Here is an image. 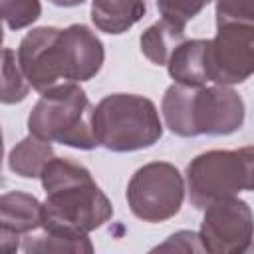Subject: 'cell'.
Masks as SVG:
<instances>
[{
    "mask_svg": "<svg viewBox=\"0 0 254 254\" xmlns=\"http://www.w3.org/2000/svg\"><path fill=\"white\" fill-rule=\"evenodd\" d=\"M40 179L46 190L40 228L67 238H83L113 216L111 200L83 165L52 157Z\"/></svg>",
    "mask_w": 254,
    "mask_h": 254,
    "instance_id": "2",
    "label": "cell"
},
{
    "mask_svg": "<svg viewBox=\"0 0 254 254\" xmlns=\"http://www.w3.org/2000/svg\"><path fill=\"white\" fill-rule=\"evenodd\" d=\"M175 83L200 87L206 77V40H185L165 64Z\"/></svg>",
    "mask_w": 254,
    "mask_h": 254,
    "instance_id": "10",
    "label": "cell"
},
{
    "mask_svg": "<svg viewBox=\"0 0 254 254\" xmlns=\"http://www.w3.org/2000/svg\"><path fill=\"white\" fill-rule=\"evenodd\" d=\"M171 248H175V250H196L198 252V250H202V244L198 240V234L185 230V232H177V234L169 236V240L159 246V250H171Z\"/></svg>",
    "mask_w": 254,
    "mask_h": 254,
    "instance_id": "20",
    "label": "cell"
},
{
    "mask_svg": "<svg viewBox=\"0 0 254 254\" xmlns=\"http://www.w3.org/2000/svg\"><path fill=\"white\" fill-rule=\"evenodd\" d=\"M204 210L198 240L212 254H242L252 244V208L238 196L210 202Z\"/></svg>",
    "mask_w": 254,
    "mask_h": 254,
    "instance_id": "9",
    "label": "cell"
},
{
    "mask_svg": "<svg viewBox=\"0 0 254 254\" xmlns=\"http://www.w3.org/2000/svg\"><path fill=\"white\" fill-rule=\"evenodd\" d=\"M183 42H185V26H179L165 18H161L159 22L149 26L141 34V40H139L143 56L157 65H165L169 62L171 54Z\"/></svg>",
    "mask_w": 254,
    "mask_h": 254,
    "instance_id": "13",
    "label": "cell"
},
{
    "mask_svg": "<svg viewBox=\"0 0 254 254\" xmlns=\"http://www.w3.org/2000/svg\"><path fill=\"white\" fill-rule=\"evenodd\" d=\"M167 127L179 137L230 135L244 123V101L228 85L173 83L161 103Z\"/></svg>",
    "mask_w": 254,
    "mask_h": 254,
    "instance_id": "3",
    "label": "cell"
},
{
    "mask_svg": "<svg viewBox=\"0 0 254 254\" xmlns=\"http://www.w3.org/2000/svg\"><path fill=\"white\" fill-rule=\"evenodd\" d=\"M91 117L93 105L85 91L73 81H64L42 93L30 111L28 129L42 141L89 151L97 147Z\"/></svg>",
    "mask_w": 254,
    "mask_h": 254,
    "instance_id": "4",
    "label": "cell"
},
{
    "mask_svg": "<svg viewBox=\"0 0 254 254\" xmlns=\"http://www.w3.org/2000/svg\"><path fill=\"white\" fill-rule=\"evenodd\" d=\"M210 0H157V8L165 20H171L179 26H187L189 20L198 16Z\"/></svg>",
    "mask_w": 254,
    "mask_h": 254,
    "instance_id": "18",
    "label": "cell"
},
{
    "mask_svg": "<svg viewBox=\"0 0 254 254\" xmlns=\"http://www.w3.org/2000/svg\"><path fill=\"white\" fill-rule=\"evenodd\" d=\"M185 198V181L171 163H147L137 169L127 185V202L131 212L145 222H163L173 218Z\"/></svg>",
    "mask_w": 254,
    "mask_h": 254,
    "instance_id": "7",
    "label": "cell"
},
{
    "mask_svg": "<svg viewBox=\"0 0 254 254\" xmlns=\"http://www.w3.org/2000/svg\"><path fill=\"white\" fill-rule=\"evenodd\" d=\"M252 147L196 155L187 167L190 204L194 208H206L214 200L238 196L240 190H252Z\"/></svg>",
    "mask_w": 254,
    "mask_h": 254,
    "instance_id": "6",
    "label": "cell"
},
{
    "mask_svg": "<svg viewBox=\"0 0 254 254\" xmlns=\"http://www.w3.org/2000/svg\"><path fill=\"white\" fill-rule=\"evenodd\" d=\"M91 123L97 145L115 153L147 149L163 135L155 103L135 93L105 95L93 107Z\"/></svg>",
    "mask_w": 254,
    "mask_h": 254,
    "instance_id": "5",
    "label": "cell"
},
{
    "mask_svg": "<svg viewBox=\"0 0 254 254\" xmlns=\"http://www.w3.org/2000/svg\"><path fill=\"white\" fill-rule=\"evenodd\" d=\"M254 24V0H216V26Z\"/></svg>",
    "mask_w": 254,
    "mask_h": 254,
    "instance_id": "19",
    "label": "cell"
},
{
    "mask_svg": "<svg viewBox=\"0 0 254 254\" xmlns=\"http://www.w3.org/2000/svg\"><path fill=\"white\" fill-rule=\"evenodd\" d=\"M2 42H4V30H2V24H0V46H2Z\"/></svg>",
    "mask_w": 254,
    "mask_h": 254,
    "instance_id": "24",
    "label": "cell"
},
{
    "mask_svg": "<svg viewBox=\"0 0 254 254\" xmlns=\"http://www.w3.org/2000/svg\"><path fill=\"white\" fill-rule=\"evenodd\" d=\"M18 64L28 83L44 93L64 81H87L103 65L105 50L101 40L83 24L64 30L42 26L30 30L18 48Z\"/></svg>",
    "mask_w": 254,
    "mask_h": 254,
    "instance_id": "1",
    "label": "cell"
},
{
    "mask_svg": "<svg viewBox=\"0 0 254 254\" xmlns=\"http://www.w3.org/2000/svg\"><path fill=\"white\" fill-rule=\"evenodd\" d=\"M206 40V77L216 85L244 83L254 71V24L216 26Z\"/></svg>",
    "mask_w": 254,
    "mask_h": 254,
    "instance_id": "8",
    "label": "cell"
},
{
    "mask_svg": "<svg viewBox=\"0 0 254 254\" xmlns=\"http://www.w3.org/2000/svg\"><path fill=\"white\" fill-rule=\"evenodd\" d=\"M24 252H93V244L87 236L83 238H67L62 234H54L42 228V232L32 234L28 232V236L24 238L22 244Z\"/></svg>",
    "mask_w": 254,
    "mask_h": 254,
    "instance_id": "16",
    "label": "cell"
},
{
    "mask_svg": "<svg viewBox=\"0 0 254 254\" xmlns=\"http://www.w3.org/2000/svg\"><path fill=\"white\" fill-rule=\"evenodd\" d=\"M145 0H91V22L105 34H123L145 16Z\"/></svg>",
    "mask_w": 254,
    "mask_h": 254,
    "instance_id": "12",
    "label": "cell"
},
{
    "mask_svg": "<svg viewBox=\"0 0 254 254\" xmlns=\"http://www.w3.org/2000/svg\"><path fill=\"white\" fill-rule=\"evenodd\" d=\"M52 4H56V6H64V8H71V6H79V4H83L85 0H50Z\"/></svg>",
    "mask_w": 254,
    "mask_h": 254,
    "instance_id": "22",
    "label": "cell"
},
{
    "mask_svg": "<svg viewBox=\"0 0 254 254\" xmlns=\"http://www.w3.org/2000/svg\"><path fill=\"white\" fill-rule=\"evenodd\" d=\"M42 14L40 0H0V20L10 30H22L34 24Z\"/></svg>",
    "mask_w": 254,
    "mask_h": 254,
    "instance_id": "17",
    "label": "cell"
},
{
    "mask_svg": "<svg viewBox=\"0 0 254 254\" xmlns=\"http://www.w3.org/2000/svg\"><path fill=\"white\" fill-rule=\"evenodd\" d=\"M0 224L16 234L36 232L42 226V202L20 190L0 194Z\"/></svg>",
    "mask_w": 254,
    "mask_h": 254,
    "instance_id": "11",
    "label": "cell"
},
{
    "mask_svg": "<svg viewBox=\"0 0 254 254\" xmlns=\"http://www.w3.org/2000/svg\"><path fill=\"white\" fill-rule=\"evenodd\" d=\"M20 248L18 234L0 224V252H16Z\"/></svg>",
    "mask_w": 254,
    "mask_h": 254,
    "instance_id": "21",
    "label": "cell"
},
{
    "mask_svg": "<svg viewBox=\"0 0 254 254\" xmlns=\"http://www.w3.org/2000/svg\"><path fill=\"white\" fill-rule=\"evenodd\" d=\"M2 157H4V137H2V129H0V167H2Z\"/></svg>",
    "mask_w": 254,
    "mask_h": 254,
    "instance_id": "23",
    "label": "cell"
},
{
    "mask_svg": "<svg viewBox=\"0 0 254 254\" xmlns=\"http://www.w3.org/2000/svg\"><path fill=\"white\" fill-rule=\"evenodd\" d=\"M52 157H56V155L48 141L28 135L10 151L8 165H10V171L16 173L18 177L36 179V177H40L42 169L46 167V163Z\"/></svg>",
    "mask_w": 254,
    "mask_h": 254,
    "instance_id": "14",
    "label": "cell"
},
{
    "mask_svg": "<svg viewBox=\"0 0 254 254\" xmlns=\"http://www.w3.org/2000/svg\"><path fill=\"white\" fill-rule=\"evenodd\" d=\"M30 83L24 77L16 52L10 48L0 50V103L14 105L28 97Z\"/></svg>",
    "mask_w": 254,
    "mask_h": 254,
    "instance_id": "15",
    "label": "cell"
}]
</instances>
